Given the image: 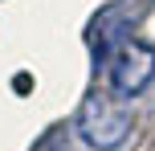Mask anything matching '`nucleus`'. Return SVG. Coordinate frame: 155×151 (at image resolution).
Returning <instances> with one entry per match:
<instances>
[{"label":"nucleus","instance_id":"f03ea898","mask_svg":"<svg viewBox=\"0 0 155 151\" xmlns=\"http://www.w3.org/2000/svg\"><path fill=\"white\" fill-rule=\"evenodd\" d=\"M106 74H110V90L118 98L143 94L155 78V49L139 37H123L106 57Z\"/></svg>","mask_w":155,"mask_h":151},{"label":"nucleus","instance_id":"f257e3e1","mask_svg":"<svg viewBox=\"0 0 155 151\" xmlns=\"http://www.w3.org/2000/svg\"><path fill=\"white\" fill-rule=\"evenodd\" d=\"M78 131L90 147L114 151L131 135V110L114 90H94V94H86L82 110H78Z\"/></svg>","mask_w":155,"mask_h":151}]
</instances>
